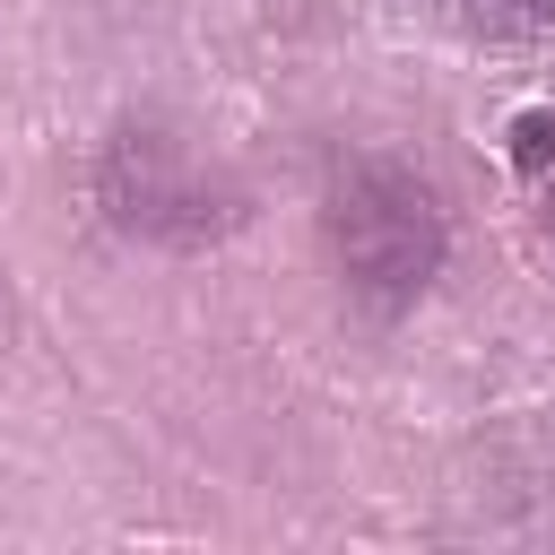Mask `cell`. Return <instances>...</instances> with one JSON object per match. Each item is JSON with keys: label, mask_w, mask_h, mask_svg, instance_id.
Listing matches in <instances>:
<instances>
[{"label": "cell", "mask_w": 555, "mask_h": 555, "mask_svg": "<svg viewBox=\"0 0 555 555\" xmlns=\"http://www.w3.org/2000/svg\"><path fill=\"white\" fill-rule=\"evenodd\" d=\"M512 156L538 173V165L555 156V113H520V121H512Z\"/></svg>", "instance_id": "4"}, {"label": "cell", "mask_w": 555, "mask_h": 555, "mask_svg": "<svg viewBox=\"0 0 555 555\" xmlns=\"http://www.w3.org/2000/svg\"><path fill=\"white\" fill-rule=\"evenodd\" d=\"M451 9L486 35H546L555 26V0H451Z\"/></svg>", "instance_id": "3"}, {"label": "cell", "mask_w": 555, "mask_h": 555, "mask_svg": "<svg viewBox=\"0 0 555 555\" xmlns=\"http://www.w3.org/2000/svg\"><path fill=\"white\" fill-rule=\"evenodd\" d=\"M95 199L121 234L139 243H217L243 225V191L173 130L156 121H130L104 139V165H95Z\"/></svg>", "instance_id": "2"}, {"label": "cell", "mask_w": 555, "mask_h": 555, "mask_svg": "<svg viewBox=\"0 0 555 555\" xmlns=\"http://www.w3.org/2000/svg\"><path fill=\"white\" fill-rule=\"evenodd\" d=\"M321 234H330V260L347 278V295H364L373 312H399L434 286L442 251H451V225H442V199L416 165L399 156H356L330 173V199H321Z\"/></svg>", "instance_id": "1"}]
</instances>
